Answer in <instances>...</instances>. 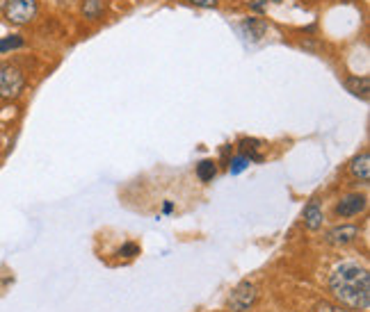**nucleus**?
Segmentation results:
<instances>
[{"instance_id": "nucleus-1", "label": "nucleus", "mask_w": 370, "mask_h": 312, "mask_svg": "<svg viewBox=\"0 0 370 312\" xmlns=\"http://www.w3.org/2000/svg\"><path fill=\"white\" fill-rule=\"evenodd\" d=\"M329 290L341 305L366 312L370 308V273L359 264H341L329 276Z\"/></svg>"}, {"instance_id": "nucleus-2", "label": "nucleus", "mask_w": 370, "mask_h": 312, "mask_svg": "<svg viewBox=\"0 0 370 312\" xmlns=\"http://www.w3.org/2000/svg\"><path fill=\"white\" fill-rule=\"evenodd\" d=\"M25 87L23 71L14 64L0 62V98H16Z\"/></svg>"}, {"instance_id": "nucleus-3", "label": "nucleus", "mask_w": 370, "mask_h": 312, "mask_svg": "<svg viewBox=\"0 0 370 312\" xmlns=\"http://www.w3.org/2000/svg\"><path fill=\"white\" fill-rule=\"evenodd\" d=\"M37 12H39L37 0H7L5 7H2V16L12 25H25L35 19Z\"/></svg>"}, {"instance_id": "nucleus-4", "label": "nucleus", "mask_w": 370, "mask_h": 312, "mask_svg": "<svg viewBox=\"0 0 370 312\" xmlns=\"http://www.w3.org/2000/svg\"><path fill=\"white\" fill-rule=\"evenodd\" d=\"M256 301V287L252 283H240L236 290L231 292L229 308L233 312H247Z\"/></svg>"}, {"instance_id": "nucleus-5", "label": "nucleus", "mask_w": 370, "mask_h": 312, "mask_svg": "<svg viewBox=\"0 0 370 312\" xmlns=\"http://www.w3.org/2000/svg\"><path fill=\"white\" fill-rule=\"evenodd\" d=\"M366 210V196L363 194H348L341 198V203L336 205V214L338 216H356Z\"/></svg>"}, {"instance_id": "nucleus-6", "label": "nucleus", "mask_w": 370, "mask_h": 312, "mask_svg": "<svg viewBox=\"0 0 370 312\" xmlns=\"http://www.w3.org/2000/svg\"><path fill=\"white\" fill-rule=\"evenodd\" d=\"M359 237V228L356 226H336L327 233V242L334 246H348Z\"/></svg>"}, {"instance_id": "nucleus-7", "label": "nucleus", "mask_w": 370, "mask_h": 312, "mask_svg": "<svg viewBox=\"0 0 370 312\" xmlns=\"http://www.w3.org/2000/svg\"><path fill=\"white\" fill-rule=\"evenodd\" d=\"M349 174L354 176V178H359V180H363V182L370 180V155L368 153H361V155H356L354 160H352V164H349Z\"/></svg>"}, {"instance_id": "nucleus-8", "label": "nucleus", "mask_w": 370, "mask_h": 312, "mask_svg": "<svg viewBox=\"0 0 370 312\" xmlns=\"http://www.w3.org/2000/svg\"><path fill=\"white\" fill-rule=\"evenodd\" d=\"M322 221H325V214H322L320 205H318V201H311L306 208H304V223H306V228L308 230H320Z\"/></svg>"}, {"instance_id": "nucleus-9", "label": "nucleus", "mask_w": 370, "mask_h": 312, "mask_svg": "<svg viewBox=\"0 0 370 312\" xmlns=\"http://www.w3.org/2000/svg\"><path fill=\"white\" fill-rule=\"evenodd\" d=\"M345 87H348V91H352L354 96H359V98H368V91H370V80H368V76H361V78H348L345 80Z\"/></svg>"}, {"instance_id": "nucleus-10", "label": "nucleus", "mask_w": 370, "mask_h": 312, "mask_svg": "<svg viewBox=\"0 0 370 312\" xmlns=\"http://www.w3.org/2000/svg\"><path fill=\"white\" fill-rule=\"evenodd\" d=\"M105 12V0H85L83 2V14L89 21H98Z\"/></svg>"}, {"instance_id": "nucleus-11", "label": "nucleus", "mask_w": 370, "mask_h": 312, "mask_svg": "<svg viewBox=\"0 0 370 312\" xmlns=\"http://www.w3.org/2000/svg\"><path fill=\"white\" fill-rule=\"evenodd\" d=\"M25 46L23 37L19 35H9V37H2L0 39V53H12V50H19Z\"/></svg>"}, {"instance_id": "nucleus-12", "label": "nucleus", "mask_w": 370, "mask_h": 312, "mask_svg": "<svg viewBox=\"0 0 370 312\" xmlns=\"http://www.w3.org/2000/svg\"><path fill=\"white\" fill-rule=\"evenodd\" d=\"M215 174H217L215 162L203 160V162H199V164H196V176H199V180L208 182V180H213V178H215Z\"/></svg>"}, {"instance_id": "nucleus-13", "label": "nucleus", "mask_w": 370, "mask_h": 312, "mask_svg": "<svg viewBox=\"0 0 370 312\" xmlns=\"http://www.w3.org/2000/svg\"><path fill=\"white\" fill-rule=\"evenodd\" d=\"M242 28L247 30V35L252 37V39H261L263 37V32L267 30V25L263 21H256V19H249V21L242 23Z\"/></svg>"}, {"instance_id": "nucleus-14", "label": "nucleus", "mask_w": 370, "mask_h": 312, "mask_svg": "<svg viewBox=\"0 0 370 312\" xmlns=\"http://www.w3.org/2000/svg\"><path fill=\"white\" fill-rule=\"evenodd\" d=\"M247 167H249V160H247L244 155H240V157H236V160L231 162V174H240V171Z\"/></svg>"}, {"instance_id": "nucleus-15", "label": "nucleus", "mask_w": 370, "mask_h": 312, "mask_svg": "<svg viewBox=\"0 0 370 312\" xmlns=\"http://www.w3.org/2000/svg\"><path fill=\"white\" fill-rule=\"evenodd\" d=\"M140 253V246L137 244H124L121 249H119V255H124V257H133Z\"/></svg>"}, {"instance_id": "nucleus-16", "label": "nucleus", "mask_w": 370, "mask_h": 312, "mask_svg": "<svg viewBox=\"0 0 370 312\" xmlns=\"http://www.w3.org/2000/svg\"><path fill=\"white\" fill-rule=\"evenodd\" d=\"M315 312H349V310H343L341 305H331V303H318Z\"/></svg>"}, {"instance_id": "nucleus-17", "label": "nucleus", "mask_w": 370, "mask_h": 312, "mask_svg": "<svg viewBox=\"0 0 370 312\" xmlns=\"http://www.w3.org/2000/svg\"><path fill=\"white\" fill-rule=\"evenodd\" d=\"M190 2H195L196 7H215L217 0H190Z\"/></svg>"}]
</instances>
